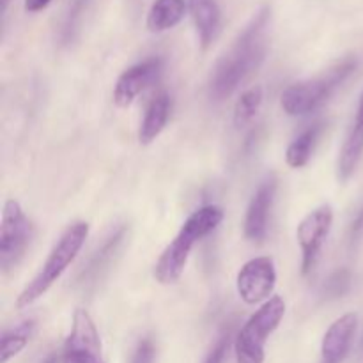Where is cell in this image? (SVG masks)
Here are the masks:
<instances>
[{"label":"cell","instance_id":"obj_6","mask_svg":"<svg viewBox=\"0 0 363 363\" xmlns=\"http://www.w3.org/2000/svg\"><path fill=\"white\" fill-rule=\"evenodd\" d=\"M34 238V225L25 216L20 202L9 199L4 206L2 223H0V268L9 273L18 268L27 254Z\"/></svg>","mask_w":363,"mask_h":363},{"label":"cell","instance_id":"obj_5","mask_svg":"<svg viewBox=\"0 0 363 363\" xmlns=\"http://www.w3.org/2000/svg\"><path fill=\"white\" fill-rule=\"evenodd\" d=\"M286 315V301L280 296L269 298L243 325L234 339L238 363H264V347L269 335L279 328Z\"/></svg>","mask_w":363,"mask_h":363},{"label":"cell","instance_id":"obj_17","mask_svg":"<svg viewBox=\"0 0 363 363\" xmlns=\"http://www.w3.org/2000/svg\"><path fill=\"white\" fill-rule=\"evenodd\" d=\"M184 0H155L147 13V28L151 32H165L176 27L186 14Z\"/></svg>","mask_w":363,"mask_h":363},{"label":"cell","instance_id":"obj_21","mask_svg":"<svg viewBox=\"0 0 363 363\" xmlns=\"http://www.w3.org/2000/svg\"><path fill=\"white\" fill-rule=\"evenodd\" d=\"M351 289V272L346 268L337 269L335 273H332L326 284L323 286V294L328 300H337V298H342L347 291Z\"/></svg>","mask_w":363,"mask_h":363},{"label":"cell","instance_id":"obj_20","mask_svg":"<svg viewBox=\"0 0 363 363\" xmlns=\"http://www.w3.org/2000/svg\"><path fill=\"white\" fill-rule=\"evenodd\" d=\"M262 99H264V92H262L261 85L247 89L236 101V106H234V126H247L261 110Z\"/></svg>","mask_w":363,"mask_h":363},{"label":"cell","instance_id":"obj_13","mask_svg":"<svg viewBox=\"0 0 363 363\" xmlns=\"http://www.w3.org/2000/svg\"><path fill=\"white\" fill-rule=\"evenodd\" d=\"M358 318L357 314H346L337 319L328 330L321 342L323 363H342L350 354L357 335Z\"/></svg>","mask_w":363,"mask_h":363},{"label":"cell","instance_id":"obj_9","mask_svg":"<svg viewBox=\"0 0 363 363\" xmlns=\"http://www.w3.org/2000/svg\"><path fill=\"white\" fill-rule=\"evenodd\" d=\"M277 286V269L272 257H255L245 262L236 279V289L247 305L268 301Z\"/></svg>","mask_w":363,"mask_h":363},{"label":"cell","instance_id":"obj_7","mask_svg":"<svg viewBox=\"0 0 363 363\" xmlns=\"http://www.w3.org/2000/svg\"><path fill=\"white\" fill-rule=\"evenodd\" d=\"M332 225L333 209L328 204L315 208L298 225L296 238L301 248V273L305 277L314 272L319 255H321L323 245H325L326 238L332 230Z\"/></svg>","mask_w":363,"mask_h":363},{"label":"cell","instance_id":"obj_3","mask_svg":"<svg viewBox=\"0 0 363 363\" xmlns=\"http://www.w3.org/2000/svg\"><path fill=\"white\" fill-rule=\"evenodd\" d=\"M358 69L357 57H346L335 66L330 67L326 73L311 80L298 82L289 85L282 92V108L284 112L293 117L308 116L321 108L337 91L344 85V82Z\"/></svg>","mask_w":363,"mask_h":363},{"label":"cell","instance_id":"obj_10","mask_svg":"<svg viewBox=\"0 0 363 363\" xmlns=\"http://www.w3.org/2000/svg\"><path fill=\"white\" fill-rule=\"evenodd\" d=\"M163 71V60L158 57H151L142 62L128 67L117 80L113 89V101L119 106H128L137 99L140 92L156 84Z\"/></svg>","mask_w":363,"mask_h":363},{"label":"cell","instance_id":"obj_8","mask_svg":"<svg viewBox=\"0 0 363 363\" xmlns=\"http://www.w3.org/2000/svg\"><path fill=\"white\" fill-rule=\"evenodd\" d=\"M101 340L91 314L77 308L71 333L64 344L62 363H101Z\"/></svg>","mask_w":363,"mask_h":363},{"label":"cell","instance_id":"obj_23","mask_svg":"<svg viewBox=\"0 0 363 363\" xmlns=\"http://www.w3.org/2000/svg\"><path fill=\"white\" fill-rule=\"evenodd\" d=\"M230 342H233V330L227 328L220 333L218 339H216V342L213 344V347L209 350L208 357L204 358V362L202 363H223L225 362L227 353H229Z\"/></svg>","mask_w":363,"mask_h":363},{"label":"cell","instance_id":"obj_4","mask_svg":"<svg viewBox=\"0 0 363 363\" xmlns=\"http://www.w3.org/2000/svg\"><path fill=\"white\" fill-rule=\"evenodd\" d=\"M89 236L87 222H74L64 230L62 236L53 245L52 252L46 257L45 264L38 272V275L25 286L20 296L16 300L18 308H25L28 305L35 303L41 296H45L46 291L62 277V273L69 268L71 262L78 255V252L84 247L85 240Z\"/></svg>","mask_w":363,"mask_h":363},{"label":"cell","instance_id":"obj_18","mask_svg":"<svg viewBox=\"0 0 363 363\" xmlns=\"http://www.w3.org/2000/svg\"><path fill=\"white\" fill-rule=\"evenodd\" d=\"M321 133H323V124H314V126L301 131V133L291 142L289 147H287L286 151L287 165L293 167V169H301V167L307 165L308 160L312 158V152H314V147L315 144H318Z\"/></svg>","mask_w":363,"mask_h":363},{"label":"cell","instance_id":"obj_14","mask_svg":"<svg viewBox=\"0 0 363 363\" xmlns=\"http://www.w3.org/2000/svg\"><path fill=\"white\" fill-rule=\"evenodd\" d=\"M363 158V91L358 98L357 112H354L353 124L347 133L346 140H344L342 149L339 155V179L347 181L354 172H357L358 165H360Z\"/></svg>","mask_w":363,"mask_h":363},{"label":"cell","instance_id":"obj_12","mask_svg":"<svg viewBox=\"0 0 363 363\" xmlns=\"http://www.w3.org/2000/svg\"><path fill=\"white\" fill-rule=\"evenodd\" d=\"M126 225H121L117 227V229L110 230V234H106L105 240L101 241V245L92 252V255L87 259L84 268L78 273V284H80L82 287L94 286V284L108 272L113 259L119 254L121 247H123L124 240H126Z\"/></svg>","mask_w":363,"mask_h":363},{"label":"cell","instance_id":"obj_1","mask_svg":"<svg viewBox=\"0 0 363 363\" xmlns=\"http://www.w3.org/2000/svg\"><path fill=\"white\" fill-rule=\"evenodd\" d=\"M272 9L261 7L230 48L216 60L208 80V94L215 103L229 98L264 60Z\"/></svg>","mask_w":363,"mask_h":363},{"label":"cell","instance_id":"obj_16","mask_svg":"<svg viewBox=\"0 0 363 363\" xmlns=\"http://www.w3.org/2000/svg\"><path fill=\"white\" fill-rule=\"evenodd\" d=\"M170 112H172V98H170V94L167 91L158 92L151 99L147 110H145L144 119H142L140 131H138L140 144L147 145L152 140H156V137L165 130Z\"/></svg>","mask_w":363,"mask_h":363},{"label":"cell","instance_id":"obj_15","mask_svg":"<svg viewBox=\"0 0 363 363\" xmlns=\"http://www.w3.org/2000/svg\"><path fill=\"white\" fill-rule=\"evenodd\" d=\"M190 13L202 50H208L215 43L222 27V11L218 0H190Z\"/></svg>","mask_w":363,"mask_h":363},{"label":"cell","instance_id":"obj_24","mask_svg":"<svg viewBox=\"0 0 363 363\" xmlns=\"http://www.w3.org/2000/svg\"><path fill=\"white\" fill-rule=\"evenodd\" d=\"M156 358V347L151 339H144L138 342L137 350H135L131 363H155Z\"/></svg>","mask_w":363,"mask_h":363},{"label":"cell","instance_id":"obj_22","mask_svg":"<svg viewBox=\"0 0 363 363\" xmlns=\"http://www.w3.org/2000/svg\"><path fill=\"white\" fill-rule=\"evenodd\" d=\"M89 0H71L69 4V9H67L66 18H64V23H62V39L64 43L71 41V38L74 35V30L78 27V21H80L82 13L84 9L87 7Z\"/></svg>","mask_w":363,"mask_h":363},{"label":"cell","instance_id":"obj_27","mask_svg":"<svg viewBox=\"0 0 363 363\" xmlns=\"http://www.w3.org/2000/svg\"><path fill=\"white\" fill-rule=\"evenodd\" d=\"M9 4L11 0H0V6H2V18H6L7 9H9Z\"/></svg>","mask_w":363,"mask_h":363},{"label":"cell","instance_id":"obj_19","mask_svg":"<svg viewBox=\"0 0 363 363\" xmlns=\"http://www.w3.org/2000/svg\"><path fill=\"white\" fill-rule=\"evenodd\" d=\"M35 332V321L28 319L21 325L14 326V328L4 332L2 340H0V363H7L13 360L16 354H20L32 339Z\"/></svg>","mask_w":363,"mask_h":363},{"label":"cell","instance_id":"obj_2","mask_svg":"<svg viewBox=\"0 0 363 363\" xmlns=\"http://www.w3.org/2000/svg\"><path fill=\"white\" fill-rule=\"evenodd\" d=\"M222 220L223 209L215 204L204 206V208L191 213L184 220V223L181 225L179 233L174 238L172 243L160 255L158 262L155 266V279L160 284H165V286L177 282L179 277L183 275L184 266H186L188 257H190L195 245L202 238L211 234L222 223Z\"/></svg>","mask_w":363,"mask_h":363},{"label":"cell","instance_id":"obj_28","mask_svg":"<svg viewBox=\"0 0 363 363\" xmlns=\"http://www.w3.org/2000/svg\"><path fill=\"white\" fill-rule=\"evenodd\" d=\"M57 362H59V358H57V357H50L45 363H57Z\"/></svg>","mask_w":363,"mask_h":363},{"label":"cell","instance_id":"obj_26","mask_svg":"<svg viewBox=\"0 0 363 363\" xmlns=\"http://www.w3.org/2000/svg\"><path fill=\"white\" fill-rule=\"evenodd\" d=\"M52 0H25V9L28 13H38V11L45 9Z\"/></svg>","mask_w":363,"mask_h":363},{"label":"cell","instance_id":"obj_11","mask_svg":"<svg viewBox=\"0 0 363 363\" xmlns=\"http://www.w3.org/2000/svg\"><path fill=\"white\" fill-rule=\"evenodd\" d=\"M277 194V177L268 176L252 195L245 215V236L254 243H261L268 234L269 213Z\"/></svg>","mask_w":363,"mask_h":363},{"label":"cell","instance_id":"obj_25","mask_svg":"<svg viewBox=\"0 0 363 363\" xmlns=\"http://www.w3.org/2000/svg\"><path fill=\"white\" fill-rule=\"evenodd\" d=\"M363 240V204L357 211V215L353 216L350 223V229H347V241H350L351 247H357L358 243Z\"/></svg>","mask_w":363,"mask_h":363}]
</instances>
